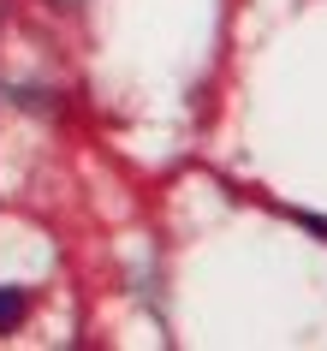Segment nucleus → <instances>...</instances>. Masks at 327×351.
Returning <instances> with one entry per match:
<instances>
[{"label": "nucleus", "mask_w": 327, "mask_h": 351, "mask_svg": "<svg viewBox=\"0 0 327 351\" xmlns=\"http://www.w3.org/2000/svg\"><path fill=\"white\" fill-rule=\"evenodd\" d=\"M24 322V292H12V286H0V333L19 328Z\"/></svg>", "instance_id": "1"}]
</instances>
